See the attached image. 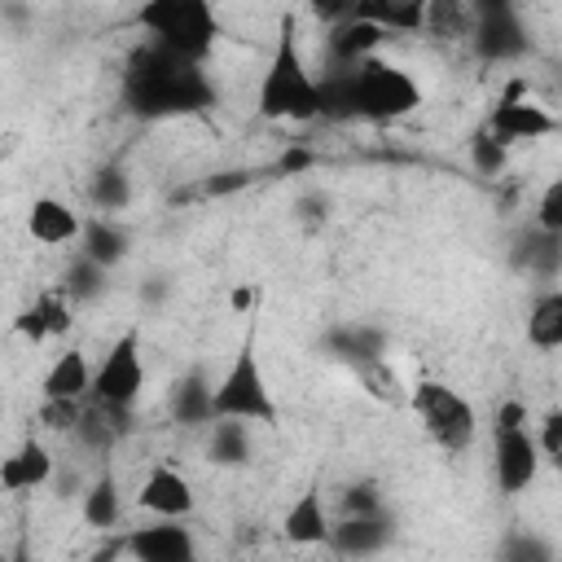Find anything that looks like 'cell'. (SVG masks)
<instances>
[{
  "label": "cell",
  "instance_id": "obj_15",
  "mask_svg": "<svg viewBox=\"0 0 562 562\" xmlns=\"http://www.w3.org/2000/svg\"><path fill=\"white\" fill-rule=\"evenodd\" d=\"M509 263H514L522 277L553 281V277L562 272V237H553V233H544V228H527V233L514 237Z\"/></svg>",
  "mask_w": 562,
  "mask_h": 562
},
{
  "label": "cell",
  "instance_id": "obj_7",
  "mask_svg": "<svg viewBox=\"0 0 562 562\" xmlns=\"http://www.w3.org/2000/svg\"><path fill=\"white\" fill-rule=\"evenodd\" d=\"M540 443H536V430L522 422V426H492V474H496V487L505 496H518L536 483L540 474Z\"/></svg>",
  "mask_w": 562,
  "mask_h": 562
},
{
  "label": "cell",
  "instance_id": "obj_8",
  "mask_svg": "<svg viewBox=\"0 0 562 562\" xmlns=\"http://www.w3.org/2000/svg\"><path fill=\"white\" fill-rule=\"evenodd\" d=\"M483 132L509 149V145H522V140L553 136V132H562V123H558L540 101H531V97H514V92H509V97H501V101L492 105Z\"/></svg>",
  "mask_w": 562,
  "mask_h": 562
},
{
  "label": "cell",
  "instance_id": "obj_18",
  "mask_svg": "<svg viewBox=\"0 0 562 562\" xmlns=\"http://www.w3.org/2000/svg\"><path fill=\"white\" fill-rule=\"evenodd\" d=\"M171 417L180 426H211L215 422V386L193 369L171 391Z\"/></svg>",
  "mask_w": 562,
  "mask_h": 562
},
{
  "label": "cell",
  "instance_id": "obj_11",
  "mask_svg": "<svg viewBox=\"0 0 562 562\" xmlns=\"http://www.w3.org/2000/svg\"><path fill=\"white\" fill-rule=\"evenodd\" d=\"M83 228H88V220H83L70 202H61V198H53V193L35 198L31 211H26V233H31L40 246H70V241L83 237Z\"/></svg>",
  "mask_w": 562,
  "mask_h": 562
},
{
  "label": "cell",
  "instance_id": "obj_13",
  "mask_svg": "<svg viewBox=\"0 0 562 562\" xmlns=\"http://www.w3.org/2000/svg\"><path fill=\"white\" fill-rule=\"evenodd\" d=\"M391 518L386 514H373V518H334V531H329V544L338 558H373L391 544Z\"/></svg>",
  "mask_w": 562,
  "mask_h": 562
},
{
  "label": "cell",
  "instance_id": "obj_28",
  "mask_svg": "<svg viewBox=\"0 0 562 562\" xmlns=\"http://www.w3.org/2000/svg\"><path fill=\"white\" fill-rule=\"evenodd\" d=\"M382 514V496H378V483L360 479V483H347L342 496H338V518H373Z\"/></svg>",
  "mask_w": 562,
  "mask_h": 562
},
{
  "label": "cell",
  "instance_id": "obj_10",
  "mask_svg": "<svg viewBox=\"0 0 562 562\" xmlns=\"http://www.w3.org/2000/svg\"><path fill=\"white\" fill-rule=\"evenodd\" d=\"M136 505L149 514V518H176L184 522L193 509H198V496H193V483L176 470V465H149V474L140 479V492H136Z\"/></svg>",
  "mask_w": 562,
  "mask_h": 562
},
{
  "label": "cell",
  "instance_id": "obj_1",
  "mask_svg": "<svg viewBox=\"0 0 562 562\" xmlns=\"http://www.w3.org/2000/svg\"><path fill=\"white\" fill-rule=\"evenodd\" d=\"M255 105L263 119L272 123H307L316 114H325V101H321V79H312L307 70V57L299 48V26H294V13L281 18V35H277V48L259 75V92H255Z\"/></svg>",
  "mask_w": 562,
  "mask_h": 562
},
{
  "label": "cell",
  "instance_id": "obj_20",
  "mask_svg": "<svg viewBox=\"0 0 562 562\" xmlns=\"http://www.w3.org/2000/svg\"><path fill=\"white\" fill-rule=\"evenodd\" d=\"M127 246H132V237H127L110 215H105V220H88V228H83V237H79V255L92 259V263H101L105 272L127 259Z\"/></svg>",
  "mask_w": 562,
  "mask_h": 562
},
{
  "label": "cell",
  "instance_id": "obj_33",
  "mask_svg": "<svg viewBox=\"0 0 562 562\" xmlns=\"http://www.w3.org/2000/svg\"><path fill=\"white\" fill-rule=\"evenodd\" d=\"M470 149H474V162H479L483 171H501V162H505V145H501V140H492L487 132H479V136L470 140Z\"/></svg>",
  "mask_w": 562,
  "mask_h": 562
},
{
  "label": "cell",
  "instance_id": "obj_25",
  "mask_svg": "<svg viewBox=\"0 0 562 562\" xmlns=\"http://www.w3.org/2000/svg\"><path fill=\"white\" fill-rule=\"evenodd\" d=\"M57 290L70 303H92L97 294H105V268L92 263V259H83V255H75V263L61 272V285Z\"/></svg>",
  "mask_w": 562,
  "mask_h": 562
},
{
  "label": "cell",
  "instance_id": "obj_14",
  "mask_svg": "<svg viewBox=\"0 0 562 562\" xmlns=\"http://www.w3.org/2000/svg\"><path fill=\"white\" fill-rule=\"evenodd\" d=\"M92 364H88V356L83 351H61L53 364H48V373H44V382H40V395H44V404H79L83 395H92Z\"/></svg>",
  "mask_w": 562,
  "mask_h": 562
},
{
  "label": "cell",
  "instance_id": "obj_22",
  "mask_svg": "<svg viewBox=\"0 0 562 562\" xmlns=\"http://www.w3.org/2000/svg\"><path fill=\"white\" fill-rule=\"evenodd\" d=\"M250 426L246 422H224L215 417L211 422V435H206V457L215 465H246L250 461Z\"/></svg>",
  "mask_w": 562,
  "mask_h": 562
},
{
  "label": "cell",
  "instance_id": "obj_6",
  "mask_svg": "<svg viewBox=\"0 0 562 562\" xmlns=\"http://www.w3.org/2000/svg\"><path fill=\"white\" fill-rule=\"evenodd\" d=\"M351 88H356V114H364V119L386 123V119H404L422 105L417 79L378 53L364 57L360 66H351Z\"/></svg>",
  "mask_w": 562,
  "mask_h": 562
},
{
  "label": "cell",
  "instance_id": "obj_26",
  "mask_svg": "<svg viewBox=\"0 0 562 562\" xmlns=\"http://www.w3.org/2000/svg\"><path fill=\"white\" fill-rule=\"evenodd\" d=\"M18 457V470H22V483H26V492H35V487H48L53 483V474H57V461H53V452L31 435V439H22V448L13 452Z\"/></svg>",
  "mask_w": 562,
  "mask_h": 562
},
{
  "label": "cell",
  "instance_id": "obj_21",
  "mask_svg": "<svg viewBox=\"0 0 562 562\" xmlns=\"http://www.w3.org/2000/svg\"><path fill=\"white\" fill-rule=\"evenodd\" d=\"M329 351H334L338 360H347L351 373H356V369L382 360V334H378L373 325H342V329L329 334Z\"/></svg>",
  "mask_w": 562,
  "mask_h": 562
},
{
  "label": "cell",
  "instance_id": "obj_17",
  "mask_svg": "<svg viewBox=\"0 0 562 562\" xmlns=\"http://www.w3.org/2000/svg\"><path fill=\"white\" fill-rule=\"evenodd\" d=\"M522 329H527V342L536 351H562V290L558 285H549L531 299Z\"/></svg>",
  "mask_w": 562,
  "mask_h": 562
},
{
  "label": "cell",
  "instance_id": "obj_29",
  "mask_svg": "<svg viewBox=\"0 0 562 562\" xmlns=\"http://www.w3.org/2000/svg\"><path fill=\"white\" fill-rule=\"evenodd\" d=\"M536 228L562 237V176H553L536 198Z\"/></svg>",
  "mask_w": 562,
  "mask_h": 562
},
{
  "label": "cell",
  "instance_id": "obj_23",
  "mask_svg": "<svg viewBox=\"0 0 562 562\" xmlns=\"http://www.w3.org/2000/svg\"><path fill=\"white\" fill-rule=\"evenodd\" d=\"M351 18L373 22L382 35L386 31H417L426 22V4L422 0H413V4H360V9H351Z\"/></svg>",
  "mask_w": 562,
  "mask_h": 562
},
{
  "label": "cell",
  "instance_id": "obj_2",
  "mask_svg": "<svg viewBox=\"0 0 562 562\" xmlns=\"http://www.w3.org/2000/svg\"><path fill=\"white\" fill-rule=\"evenodd\" d=\"M136 26L158 40L171 61H198L215 44V13L202 0H154L136 9Z\"/></svg>",
  "mask_w": 562,
  "mask_h": 562
},
{
  "label": "cell",
  "instance_id": "obj_35",
  "mask_svg": "<svg viewBox=\"0 0 562 562\" xmlns=\"http://www.w3.org/2000/svg\"><path fill=\"white\" fill-rule=\"evenodd\" d=\"M250 303H255V290H246V285L233 290V307H250Z\"/></svg>",
  "mask_w": 562,
  "mask_h": 562
},
{
  "label": "cell",
  "instance_id": "obj_5",
  "mask_svg": "<svg viewBox=\"0 0 562 562\" xmlns=\"http://www.w3.org/2000/svg\"><path fill=\"white\" fill-rule=\"evenodd\" d=\"M145 391V360H140V334L123 329L110 351L101 356L92 373V408H101L119 430H127V417Z\"/></svg>",
  "mask_w": 562,
  "mask_h": 562
},
{
  "label": "cell",
  "instance_id": "obj_27",
  "mask_svg": "<svg viewBox=\"0 0 562 562\" xmlns=\"http://www.w3.org/2000/svg\"><path fill=\"white\" fill-rule=\"evenodd\" d=\"M356 378H360V386H364L373 400L408 404V391L400 386V378H395V369L386 364V356H382V360H373V364H364V369H356Z\"/></svg>",
  "mask_w": 562,
  "mask_h": 562
},
{
  "label": "cell",
  "instance_id": "obj_4",
  "mask_svg": "<svg viewBox=\"0 0 562 562\" xmlns=\"http://www.w3.org/2000/svg\"><path fill=\"white\" fill-rule=\"evenodd\" d=\"M215 417L246 422V426H272L277 422V400H272V386L263 378L255 338H246L233 351L228 369L220 373V382H215Z\"/></svg>",
  "mask_w": 562,
  "mask_h": 562
},
{
  "label": "cell",
  "instance_id": "obj_30",
  "mask_svg": "<svg viewBox=\"0 0 562 562\" xmlns=\"http://www.w3.org/2000/svg\"><path fill=\"white\" fill-rule=\"evenodd\" d=\"M505 558H514V562H553V549L536 531H514L505 540Z\"/></svg>",
  "mask_w": 562,
  "mask_h": 562
},
{
  "label": "cell",
  "instance_id": "obj_3",
  "mask_svg": "<svg viewBox=\"0 0 562 562\" xmlns=\"http://www.w3.org/2000/svg\"><path fill=\"white\" fill-rule=\"evenodd\" d=\"M408 408H413V417L422 422V430L443 452L457 457V452H470L474 448V439H479V413H474V404L457 386H448L439 378H422L417 386H408Z\"/></svg>",
  "mask_w": 562,
  "mask_h": 562
},
{
  "label": "cell",
  "instance_id": "obj_12",
  "mask_svg": "<svg viewBox=\"0 0 562 562\" xmlns=\"http://www.w3.org/2000/svg\"><path fill=\"white\" fill-rule=\"evenodd\" d=\"M329 531H334V518L325 509V496L316 487H303L285 514H281V536L299 549H312V544H329Z\"/></svg>",
  "mask_w": 562,
  "mask_h": 562
},
{
  "label": "cell",
  "instance_id": "obj_16",
  "mask_svg": "<svg viewBox=\"0 0 562 562\" xmlns=\"http://www.w3.org/2000/svg\"><path fill=\"white\" fill-rule=\"evenodd\" d=\"M13 329H18L22 338H31L35 347L48 342V338H57V334H66V329H70V299H66L61 290H44V294H35V303L18 316Z\"/></svg>",
  "mask_w": 562,
  "mask_h": 562
},
{
  "label": "cell",
  "instance_id": "obj_36",
  "mask_svg": "<svg viewBox=\"0 0 562 562\" xmlns=\"http://www.w3.org/2000/svg\"><path fill=\"white\" fill-rule=\"evenodd\" d=\"M501 562H514V558H505V553H501Z\"/></svg>",
  "mask_w": 562,
  "mask_h": 562
},
{
  "label": "cell",
  "instance_id": "obj_9",
  "mask_svg": "<svg viewBox=\"0 0 562 562\" xmlns=\"http://www.w3.org/2000/svg\"><path fill=\"white\" fill-rule=\"evenodd\" d=\"M123 544L136 562H198V540L176 518H154L145 527H132Z\"/></svg>",
  "mask_w": 562,
  "mask_h": 562
},
{
  "label": "cell",
  "instance_id": "obj_31",
  "mask_svg": "<svg viewBox=\"0 0 562 562\" xmlns=\"http://www.w3.org/2000/svg\"><path fill=\"white\" fill-rule=\"evenodd\" d=\"M536 443H540V457L553 461L562 470V408H549L540 417V430H536Z\"/></svg>",
  "mask_w": 562,
  "mask_h": 562
},
{
  "label": "cell",
  "instance_id": "obj_34",
  "mask_svg": "<svg viewBox=\"0 0 562 562\" xmlns=\"http://www.w3.org/2000/svg\"><path fill=\"white\" fill-rule=\"evenodd\" d=\"M0 487H4V492H26L22 470H18V457H4V465H0Z\"/></svg>",
  "mask_w": 562,
  "mask_h": 562
},
{
  "label": "cell",
  "instance_id": "obj_19",
  "mask_svg": "<svg viewBox=\"0 0 562 562\" xmlns=\"http://www.w3.org/2000/svg\"><path fill=\"white\" fill-rule=\"evenodd\" d=\"M79 514H83V522H88L92 531L119 527V518H123V492H119L114 474H97V479L79 492Z\"/></svg>",
  "mask_w": 562,
  "mask_h": 562
},
{
  "label": "cell",
  "instance_id": "obj_32",
  "mask_svg": "<svg viewBox=\"0 0 562 562\" xmlns=\"http://www.w3.org/2000/svg\"><path fill=\"white\" fill-rule=\"evenodd\" d=\"M92 198H97L105 211H119V206L127 202V180H123L119 171H101V176L92 180Z\"/></svg>",
  "mask_w": 562,
  "mask_h": 562
},
{
  "label": "cell",
  "instance_id": "obj_24",
  "mask_svg": "<svg viewBox=\"0 0 562 562\" xmlns=\"http://www.w3.org/2000/svg\"><path fill=\"white\" fill-rule=\"evenodd\" d=\"M378 44H382V31H378L373 22L351 18V9H347V22L334 31V48H338V57H351V66H360L364 57H373Z\"/></svg>",
  "mask_w": 562,
  "mask_h": 562
}]
</instances>
